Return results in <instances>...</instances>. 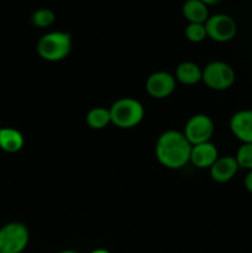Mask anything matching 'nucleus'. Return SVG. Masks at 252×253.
Segmentation results:
<instances>
[{"label": "nucleus", "mask_w": 252, "mask_h": 253, "mask_svg": "<svg viewBox=\"0 0 252 253\" xmlns=\"http://www.w3.org/2000/svg\"><path fill=\"white\" fill-rule=\"evenodd\" d=\"M89 253H111V252L108 251V250H105V249H96V250H93V251L89 252Z\"/></svg>", "instance_id": "obj_21"}, {"label": "nucleus", "mask_w": 252, "mask_h": 253, "mask_svg": "<svg viewBox=\"0 0 252 253\" xmlns=\"http://www.w3.org/2000/svg\"><path fill=\"white\" fill-rule=\"evenodd\" d=\"M235 78H236V74H235L234 68L226 62H210L203 69L202 81L208 88L212 90L222 91L231 88L232 84L235 83Z\"/></svg>", "instance_id": "obj_5"}, {"label": "nucleus", "mask_w": 252, "mask_h": 253, "mask_svg": "<svg viewBox=\"0 0 252 253\" xmlns=\"http://www.w3.org/2000/svg\"><path fill=\"white\" fill-rule=\"evenodd\" d=\"M203 2H205L207 5H215L217 4V2H220L221 0H202Z\"/></svg>", "instance_id": "obj_20"}, {"label": "nucleus", "mask_w": 252, "mask_h": 253, "mask_svg": "<svg viewBox=\"0 0 252 253\" xmlns=\"http://www.w3.org/2000/svg\"><path fill=\"white\" fill-rule=\"evenodd\" d=\"M239 168L236 158L232 156L219 157L209 168L210 177L217 183H227L236 175Z\"/></svg>", "instance_id": "obj_11"}, {"label": "nucleus", "mask_w": 252, "mask_h": 253, "mask_svg": "<svg viewBox=\"0 0 252 253\" xmlns=\"http://www.w3.org/2000/svg\"><path fill=\"white\" fill-rule=\"evenodd\" d=\"M202 76L203 69H200L198 64H195L194 62L185 61L177 66L174 78L184 85H194L202 81Z\"/></svg>", "instance_id": "obj_14"}, {"label": "nucleus", "mask_w": 252, "mask_h": 253, "mask_svg": "<svg viewBox=\"0 0 252 253\" xmlns=\"http://www.w3.org/2000/svg\"><path fill=\"white\" fill-rule=\"evenodd\" d=\"M111 124L119 128L136 127L145 116L142 104L133 98H120L110 106Z\"/></svg>", "instance_id": "obj_3"}, {"label": "nucleus", "mask_w": 252, "mask_h": 253, "mask_svg": "<svg viewBox=\"0 0 252 253\" xmlns=\"http://www.w3.org/2000/svg\"><path fill=\"white\" fill-rule=\"evenodd\" d=\"M36 51L47 62L62 61L72 51L71 35L63 31L47 32L37 41Z\"/></svg>", "instance_id": "obj_2"}, {"label": "nucleus", "mask_w": 252, "mask_h": 253, "mask_svg": "<svg viewBox=\"0 0 252 253\" xmlns=\"http://www.w3.org/2000/svg\"><path fill=\"white\" fill-rule=\"evenodd\" d=\"M30 241L26 225L12 221L0 227V253H22Z\"/></svg>", "instance_id": "obj_4"}, {"label": "nucleus", "mask_w": 252, "mask_h": 253, "mask_svg": "<svg viewBox=\"0 0 252 253\" xmlns=\"http://www.w3.org/2000/svg\"><path fill=\"white\" fill-rule=\"evenodd\" d=\"M25 138L14 127H0V150L6 153H16L24 147Z\"/></svg>", "instance_id": "obj_13"}, {"label": "nucleus", "mask_w": 252, "mask_h": 253, "mask_svg": "<svg viewBox=\"0 0 252 253\" xmlns=\"http://www.w3.org/2000/svg\"><path fill=\"white\" fill-rule=\"evenodd\" d=\"M235 158H236L240 168L252 170V142L242 143L239 150H237Z\"/></svg>", "instance_id": "obj_17"}, {"label": "nucleus", "mask_w": 252, "mask_h": 253, "mask_svg": "<svg viewBox=\"0 0 252 253\" xmlns=\"http://www.w3.org/2000/svg\"><path fill=\"white\" fill-rule=\"evenodd\" d=\"M230 130L232 135L242 143L252 142V109L240 110L230 119Z\"/></svg>", "instance_id": "obj_9"}, {"label": "nucleus", "mask_w": 252, "mask_h": 253, "mask_svg": "<svg viewBox=\"0 0 252 253\" xmlns=\"http://www.w3.org/2000/svg\"><path fill=\"white\" fill-rule=\"evenodd\" d=\"M54 21H56V15L51 9H47V7L35 10L31 15L32 25L40 27V29H46V27L52 26Z\"/></svg>", "instance_id": "obj_16"}, {"label": "nucleus", "mask_w": 252, "mask_h": 253, "mask_svg": "<svg viewBox=\"0 0 252 253\" xmlns=\"http://www.w3.org/2000/svg\"><path fill=\"white\" fill-rule=\"evenodd\" d=\"M244 185L246 188L247 192H250L252 194V170H249V173L246 174L244 180Z\"/></svg>", "instance_id": "obj_19"}, {"label": "nucleus", "mask_w": 252, "mask_h": 253, "mask_svg": "<svg viewBox=\"0 0 252 253\" xmlns=\"http://www.w3.org/2000/svg\"><path fill=\"white\" fill-rule=\"evenodd\" d=\"M175 82L174 76L168 72H155L146 81V91L155 99H166L175 90Z\"/></svg>", "instance_id": "obj_8"}, {"label": "nucleus", "mask_w": 252, "mask_h": 253, "mask_svg": "<svg viewBox=\"0 0 252 253\" xmlns=\"http://www.w3.org/2000/svg\"><path fill=\"white\" fill-rule=\"evenodd\" d=\"M182 14L189 24H205L209 19L208 5L202 0H185L182 6Z\"/></svg>", "instance_id": "obj_12"}, {"label": "nucleus", "mask_w": 252, "mask_h": 253, "mask_svg": "<svg viewBox=\"0 0 252 253\" xmlns=\"http://www.w3.org/2000/svg\"><path fill=\"white\" fill-rule=\"evenodd\" d=\"M59 253H78V252L71 251V250H67V251H62V252H59Z\"/></svg>", "instance_id": "obj_22"}, {"label": "nucleus", "mask_w": 252, "mask_h": 253, "mask_svg": "<svg viewBox=\"0 0 252 253\" xmlns=\"http://www.w3.org/2000/svg\"><path fill=\"white\" fill-rule=\"evenodd\" d=\"M86 124L93 130H103L111 124L110 111L105 108H94L86 114Z\"/></svg>", "instance_id": "obj_15"}, {"label": "nucleus", "mask_w": 252, "mask_h": 253, "mask_svg": "<svg viewBox=\"0 0 252 253\" xmlns=\"http://www.w3.org/2000/svg\"><path fill=\"white\" fill-rule=\"evenodd\" d=\"M205 29L208 37L212 41L229 42L236 36L237 25L230 15L215 14L207 20Z\"/></svg>", "instance_id": "obj_7"}, {"label": "nucleus", "mask_w": 252, "mask_h": 253, "mask_svg": "<svg viewBox=\"0 0 252 253\" xmlns=\"http://www.w3.org/2000/svg\"><path fill=\"white\" fill-rule=\"evenodd\" d=\"M184 34L188 41L194 42V43H199L208 37L205 24H188Z\"/></svg>", "instance_id": "obj_18"}, {"label": "nucleus", "mask_w": 252, "mask_h": 253, "mask_svg": "<svg viewBox=\"0 0 252 253\" xmlns=\"http://www.w3.org/2000/svg\"><path fill=\"white\" fill-rule=\"evenodd\" d=\"M214 121L210 116L205 114H197L187 121L183 133L190 145L195 146L199 143L209 142L214 135Z\"/></svg>", "instance_id": "obj_6"}, {"label": "nucleus", "mask_w": 252, "mask_h": 253, "mask_svg": "<svg viewBox=\"0 0 252 253\" xmlns=\"http://www.w3.org/2000/svg\"><path fill=\"white\" fill-rule=\"evenodd\" d=\"M217 158H219V152H217L216 146L210 141L192 146L189 162L193 163L197 168H200V169L210 168Z\"/></svg>", "instance_id": "obj_10"}, {"label": "nucleus", "mask_w": 252, "mask_h": 253, "mask_svg": "<svg viewBox=\"0 0 252 253\" xmlns=\"http://www.w3.org/2000/svg\"><path fill=\"white\" fill-rule=\"evenodd\" d=\"M192 145L180 131H165L156 142V158L169 169H179L190 160Z\"/></svg>", "instance_id": "obj_1"}]
</instances>
